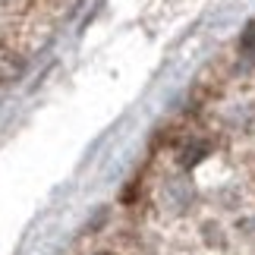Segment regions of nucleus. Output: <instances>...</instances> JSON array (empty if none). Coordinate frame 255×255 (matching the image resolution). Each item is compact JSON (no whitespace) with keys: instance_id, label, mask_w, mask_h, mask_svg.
I'll return each mask as SVG.
<instances>
[{"instance_id":"obj_2","label":"nucleus","mask_w":255,"mask_h":255,"mask_svg":"<svg viewBox=\"0 0 255 255\" xmlns=\"http://www.w3.org/2000/svg\"><path fill=\"white\" fill-rule=\"evenodd\" d=\"M101 255H104V252H101Z\"/></svg>"},{"instance_id":"obj_1","label":"nucleus","mask_w":255,"mask_h":255,"mask_svg":"<svg viewBox=\"0 0 255 255\" xmlns=\"http://www.w3.org/2000/svg\"><path fill=\"white\" fill-rule=\"evenodd\" d=\"M19 73H22V60H19V54L9 51V47H0V85H6L9 79H16Z\"/></svg>"}]
</instances>
